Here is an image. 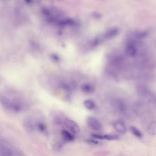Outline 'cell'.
<instances>
[{
	"label": "cell",
	"mask_w": 156,
	"mask_h": 156,
	"mask_svg": "<svg viewBox=\"0 0 156 156\" xmlns=\"http://www.w3.org/2000/svg\"><path fill=\"white\" fill-rule=\"evenodd\" d=\"M149 32L147 31H141L135 32L134 34V37L138 40L143 39L147 36Z\"/></svg>",
	"instance_id": "cell-8"
},
{
	"label": "cell",
	"mask_w": 156,
	"mask_h": 156,
	"mask_svg": "<svg viewBox=\"0 0 156 156\" xmlns=\"http://www.w3.org/2000/svg\"><path fill=\"white\" fill-rule=\"evenodd\" d=\"M51 58L53 61L56 62H58L60 61V57L56 54H52L51 55Z\"/></svg>",
	"instance_id": "cell-14"
},
{
	"label": "cell",
	"mask_w": 156,
	"mask_h": 156,
	"mask_svg": "<svg viewBox=\"0 0 156 156\" xmlns=\"http://www.w3.org/2000/svg\"><path fill=\"white\" fill-rule=\"evenodd\" d=\"M87 141H88L89 143H91L94 144H99V141L94 140H89Z\"/></svg>",
	"instance_id": "cell-17"
},
{
	"label": "cell",
	"mask_w": 156,
	"mask_h": 156,
	"mask_svg": "<svg viewBox=\"0 0 156 156\" xmlns=\"http://www.w3.org/2000/svg\"><path fill=\"white\" fill-rule=\"evenodd\" d=\"M137 41L134 40H131L127 43L126 45L125 52L127 56L130 57H134L137 54L138 49H137Z\"/></svg>",
	"instance_id": "cell-1"
},
{
	"label": "cell",
	"mask_w": 156,
	"mask_h": 156,
	"mask_svg": "<svg viewBox=\"0 0 156 156\" xmlns=\"http://www.w3.org/2000/svg\"><path fill=\"white\" fill-rule=\"evenodd\" d=\"M65 124L67 128L73 133L78 134L80 132V127L73 120L69 119H66L65 121Z\"/></svg>",
	"instance_id": "cell-3"
},
{
	"label": "cell",
	"mask_w": 156,
	"mask_h": 156,
	"mask_svg": "<svg viewBox=\"0 0 156 156\" xmlns=\"http://www.w3.org/2000/svg\"><path fill=\"white\" fill-rule=\"evenodd\" d=\"M0 102L6 108L9 110L13 109L14 103L12 102L7 98L2 96L0 98Z\"/></svg>",
	"instance_id": "cell-6"
},
{
	"label": "cell",
	"mask_w": 156,
	"mask_h": 156,
	"mask_svg": "<svg viewBox=\"0 0 156 156\" xmlns=\"http://www.w3.org/2000/svg\"><path fill=\"white\" fill-rule=\"evenodd\" d=\"M9 156H25L24 154H22L21 152H18L17 151L13 150V151L11 152Z\"/></svg>",
	"instance_id": "cell-15"
},
{
	"label": "cell",
	"mask_w": 156,
	"mask_h": 156,
	"mask_svg": "<svg viewBox=\"0 0 156 156\" xmlns=\"http://www.w3.org/2000/svg\"><path fill=\"white\" fill-rule=\"evenodd\" d=\"M86 123L88 127L94 131H101L102 128L101 122L95 117L91 116L88 117L86 119Z\"/></svg>",
	"instance_id": "cell-2"
},
{
	"label": "cell",
	"mask_w": 156,
	"mask_h": 156,
	"mask_svg": "<svg viewBox=\"0 0 156 156\" xmlns=\"http://www.w3.org/2000/svg\"><path fill=\"white\" fill-rule=\"evenodd\" d=\"M37 128L39 132L42 133L45 132L46 129H47L46 125L42 122H39V123H38L37 125Z\"/></svg>",
	"instance_id": "cell-12"
},
{
	"label": "cell",
	"mask_w": 156,
	"mask_h": 156,
	"mask_svg": "<svg viewBox=\"0 0 156 156\" xmlns=\"http://www.w3.org/2000/svg\"><path fill=\"white\" fill-rule=\"evenodd\" d=\"M114 127L116 132L121 134H124L127 132V128L125 122L121 120H117L114 124Z\"/></svg>",
	"instance_id": "cell-4"
},
{
	"label": "cell",
	"mask_w": 156,
	"mask_h": 156,
	"mask_svg": "<svg viewBox=\"0 0 156 156\" xmlns=\"http://www.w3.org/2000/svg\"><path fill=\"white\" fill-rule=\"evenodd\" d=\"M119 137L116 135H109L106 134L104 135V139L106 140L112 141L117 139Z\"/></svg>",
	"instance_id": "cell-13"
},
{
	"label": "cell",
	"mask_w": 156,
	"mask_h": 156,
	"mask_svg": "<svg viewBox=\"0 0 156 156\" xmlns=\"http://www.w3.org/2000/svg\"><path fill=\"white\" fill-rule=\"evenodd\" d=\"M147 132L151 135L156 134V121H152L147 126Z\"/></svg>",
	"instance_id": "cell-9"
},
{
	"label": "cell",
	"mask_w": 156,
	"mask_h": 156,
	"mask_svg": "<svg viewBox=\"0 0 156 156\" xmlns=\"http://www.w3.org/2000/svg\"><path fill=\"white\" fill-rule=\"evenodd\" d=\"M63 139L66 141H72L74 140V136L67 130H63L61 132Z\"/></svg>",
	"instance_id": "cell-7"
},
{
	"label": "cell",
	"mask_w": 156,
	"mask_h": 156,
	"mask_svg": "<svg viewBox=\"0 0 156 156\" xmlns=\"http://www.w3.org/2000/svg\"><path fill=\"white\" fill-rule=\"evenodd\" d=\"M83 104H84V107L88 110H93L96 107V103L95 102L90 99L84 101Z\"/></svg>",
	"instance_id": "cell-10"
},
{
	"label": "cell",
	"mask_w": 156,
	"mask_h": 156,
	"mask_svg": "<svg viewBox=\"0 0 156 156\" xmlns=\"http://www.w3.org/2000/svg\"><path fill=\"white\" fill-rule=\"evenodd\" d=\"M130 130L132 133L137 138H143V134L141 133L140 130L136 128V127L132 126L130 127Z\"/></svg>",
	"instance_id": "cell-11"
},
{
	"label": "cell",
	"mask_w": 156,
	"mask_h": 156,
	"mask_svg": "<svg viewBox=\"0 0 156 156\" xmlns=\"http://www.w3.org/2000/svg\"><path fill=\"white\" fill-rule=\"evenodd\" d=\"M91 136L93 138L98 139L104 140V135H102L97 134H92L91 135Z\"/></svg>",
	"instance_id": "cell-16"
},
{
	"label": "cell",
	"mask_w": 156,
	"mask_h": 156,
	"mask_svg": "<svg viewBox=\"0 0 156 156\" xmlns=\"http://www.w3.org/2000/svg\"><path fill=\"white\" fill-rule=\"evenodd\" d=\"M81 91L86 94L93 93L95 91V87L92 84L90 83H84L81 85L80 87Z\"/></svg>",
	"instance_id": "cell-5"
}]
</instances>
